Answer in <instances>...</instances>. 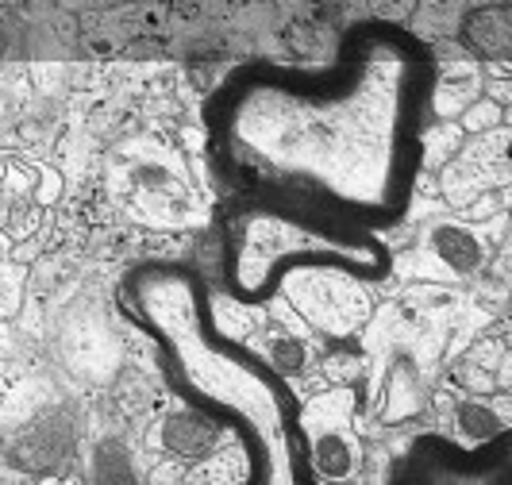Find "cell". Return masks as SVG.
Here are the masks:
<instances>
[{
  "label": "cell",
  "instance_id": "6da1fadb",
  "mask_svg": "<svg viewBox=\"0 0 512 485\" xmlns=\"http://www.w3.org/2000/svg\"><path fill=\"white\" fill-rule=\"evenodd\" d=\"M432 93L428 47L401 24L366 20L324 70H235L208 101V143L243 189L301 197L370 231L393 228L424 166Z\"/></svg>",
  "mask_w": 512,
  "mask_h": 485
},
{
  "label": "cell",
  "instance_id": "7a4b0ae2",
  "mask_svg": "<svg viewBox=\"0 0 512 485\" xmlns=\"http://www.w3.org/2000/svg\"><path fill=\"white\" fill-rule=\"evenodd\" d=\"M116 297L124 316L158 347L166 385L239 439L247 482H316L305 409L293 385L251 347L220 332L212 289L193 266L166 258L139 262L124 274Z\"/></svg>",
  "mask_w": 512,
  "mask_h": 485
},
{
  "label": "cell",
  "instance_id": "3957f363",
  "mask_svg": "<svg viewBox=\"0 0 512 485\" xmlns=\"http://www.w3.org/2000/svg\"><path fill=\"white\" fill-rule=\"evenodd\" d=\"M393 255L382 235L301 197L247 189L220 212V281L239 305H266L293 274L382 281Z\"/></svg>",
  "mask_w": 512,
  "mask_h": 485
},
{
  "label": "cell",
  "instance_id": "277c9868",
  "mask_svg": "<svg viewBox=\"0 0 512 485\" xmlns=\"http://www.w3.org/2000/svg\"><path fill=\"white\" fill-rule=\"evenodd\" d=\"M224 435H228V428L220 420H212L201 409H189V405L181 412H166L162 428H158L162 447L170 455H178V459H208V455H216Z\"/></svg>",
  "mask_w": 512,
  "mask_h": 485
},
{
  "label": "cell",
  "instance_id": "5b68a950",
  "mask_svg": "<svg viewBox=\"0 0 512 485\" xmlns=\"http://www.w3.org/2000/svg\"><path fill=\"white\" fill-rule=\"evenodd\" d=\"M462 43L486 62H505L512 51V20L505 8H478L462 24Z\"/></svg>",
  "mask_w": 512,
  "mask_h": 485
},
{
  "label": "cell",
  "instance_id": "8992f818",
  "mask_svg": "<svg viewBox=\"0 0 512 485\" xmlns=\"http://www.w3.org/2000/svg\"><path fill=\"white\" fill-rule=\"evenodd\" d=\"M428 243H432V255H436L451 274H474V270L486 262L478 235L470 228H462V224H436Z\"/></svg>",
  "mask_w": 512,
  "mask_h": 485
},
{
  "label": "cell",
  "instance_id": "52a82bcc",
  "mask_svg": "<svg viewBox=\"0 0 512 485\" xmlns=\"http://www.w3.org/2000/svg\"><path fill=\"white\" fill-rule=\"evenodd\" d=\"M308 466L312 478H347L355 470V447L339 432H312L308 428Z\"/></svg>",
  "mask_w": 512,
  "mask_h": 485
},
{
  "label": "cell",
  "instance_id": "ba28073f",
  "mask_svg": "<svg viewBox=\"0 0 512 485\" xmlns=\"http://www.w3.org/2000/svg\"><path fill=\"white\" fill-rule=\"evenodd\" d=\"M455 432L466 447H486V443H497L509 435V424L497 416V412L482 405V401H462L455 409Z\"/></svg>",
  "mask_w": 512,
  "mask_h": 485
},
{
  "label": "cell",
  "instance_id": "9c48e42d",
  "mask_svg": "<svg viewBox=\"0 0 512 485\" xmlns=\"http://www.w3.org/2000/svg\"><path fill=\"white\" fill-rule=\"evenodd\" d=\"M266 362H270L282 378H293V374L305 370V343H301L297 335H274V339H270V355H266Z\"/></svg>",
  "mask_w": 512,
  "mask_h": 485
},
{
  "label": "cell",
  "instance_id": "30bf717a",
  "mask_svg": "<svg viewBox=\"0 0 512 485\" xmlns=\"http://www.w3.org/2000/svg\"><path fill=\"white\" fill-rule=\"evenodd\" d=\"M501 120H505V112H501V104L489 101V97H474V101L466 104V116H462V128L466 131H493L501 128Z\"/></svg>",
  "mask_w": 512,
  "mask_h": 485
}]
</instances>
